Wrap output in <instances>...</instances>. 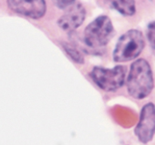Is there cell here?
<instances>
[{"label":"cell","mask_w":155,"mask_h":145,"mask_svg":"<svg viewBox=\"0 0 155 145\" xmlns=\"http://www.w3.org/2000/svg\"><path fill=\"white\" fill-rule=\"evenodd\" d=\"M127 87L128 93L135 99H143L151 94L154 79L151 66L146 60L141 58L132 63Z\"/></svg>","instance_id":"6da1fadb"},{"label":"cell","mask_w":155,"mask_h":145,"mask_svg":"<svg viewBox=\"0 0 155 145\" xmlns=\"http://www.w3.org/2000/svg\"><path fill=\"white\" fill-rule=\"evenodd\" d=\"M145 42L140 30H130L120 37L113 52V59L117 63L128 62L136 59L142 50Z\"/></svg>","instance_id":"7a4b0ae2"},{"label":"cell","mask_w":155,"mask_h":145,"mask_svg":"<svg viewBox=\"0 0 155 145\" xmlns=\"http://www.w3.org/2000/svg\"><path fill=\"white\" fill-rule=\"evenodd\" d=\"M114 34V28L110 18L106 15H101L86 27L84 40L90 48H99L107 45Z\"/></svg>","instance_id":"3957f363"},{"label":"cell","mask_w":155,"mask_h":145,"mask_svg":"<svg viewBox=\"0 0 155 145\" xmlns=\"http://www.w3.org/2000/svg\"><path fill=\"white\" fill-rule=\"evenodd\" d=\"M127 67L118 65L114 68L95 66L90 76L94 82L105 92H115L120 89L125 82Z\"/></svg>","instance_id":"277c9868"},{"label":"cell","mask_w":155,"mask_h":145,"mask_svg":"<svg viewBox=\"0 0 155 145\" xmlns=\"http://www.w3.org/2000/svg\"><path fill=\"white\" fill-rule=\"evenodd\" d=\"M155 110L152 103L145 104L142 109L139 123L135 128V133L142 143H147L152 140L154 134Z\"/></svg>","instance_id":"5b68a950"},{"label":"cell","mask_w":155,"mask_h":145,"mask_svg":"<svg viewBox=\"0 0 155 145\" xmlns=\"http://www.w3.org/2000/svg\"><path fill=\"white\" fill-rule=\"evenodd\" d=\"M67 11L58 21V25L64 31H73L83 24L86 11L84 6L79 2H74L68 8Z\"/></svg>","instance_id":"8992f818"},{"label":"cell","mask_w":155,"mask_h":145,"mask_svg":"<svg viewBox=\"0 0 155 145\" xmlns=\"http://www.w3.org/2000/svg\"><path fill=\"white\" fill-rule=\"evenodd\" d=\"M8 6L15 13L31 19H39L42 18L46 11L45 1H8Z\"/></svg>","instance_id":"52a82bcc"},{"label":"cell","mask_w":155,"mask_h":145,"mask_svg":"<svg viewBox=\"0 0 155 145\" xmlns=\"http://www.w3.org/2000/svg\"><path fill=\"white\" fill-rule=\"evenodd\" d=\"M114 8L125 16H132L136 13V3L134 1H114L111 2Z\"/></svg>","instance_id":"ba28073f"},{"label":"cell","mask_w":155,"mask_h":145,"mask_svg":"<svg viewBox=\"0 0 155 145\" xmlns=\"http://www.w3.org/2000/svg\"><path fill=\"white\" fill-rule=\"evenodd\" d=\"M62 46H63L64 50L68 54V56L74 62L80 63V64L84 63V57H83V54L74 45H73L72 44L68 43V42H64L62 43Z\"/></svg>","instance_id":"9c48e42d"},{"label":"cell","mask_w":155,"mask_h":145,"mask_svg":"<svg viewBox=\"0 0 155 145\" xmlns=\"http://www.w3.org/2000/svg\"><path fill=\"white\" fill-rule=\"evenodd\" d=\"M154 21H151L149 23L147 28V37H148V41L151 44V48L154 49Z\"/></svg>","instance_id":"30bf717a"},{"label":"cell","mask_w":155,"mask_h":145,"mask_svg":"<svg viewBox=\"0 0 155 145\" xmlns=\"http://www.w3.org/2000/svg\"><path fill=\"white\" fill-rule=\"evenodd\" d=\"M75 1H56L54 3L56 4L58 8L61 9H67L70 6L72 5Z\"/></svg>","instance_id":"8fae6325"}]
</instances>
